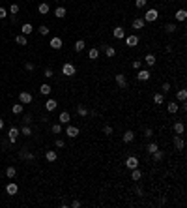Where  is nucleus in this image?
Returning a JSON list of instances; mask_svg holds the SVG:
<instances>
[{"label": "nucleus", "mask_w": 187, "mask_h": 208, "mask_svg": "<svg viewBox=\"0 0 187 208\" xmlns=\"http://www.w3.org/2000/svg\"><path fill=\"white\" fill-rule=\"evenodd\" d=\"M62 73H64L66 77H73V75L77 73V69H75V66L71 64V62H66V64L62 66Z\"/></svg>", "instance_id": "nucleus-1"}, {"label": "nucleus", "mask_w": 187, "mask_h": 208, "mask_svg": "<svg viewBox=\"0 0 187 208\" xmlns=\"http://www.w3.org/2000/svg\"><path fill=\"white\" fill-rule=\"evenodd\" d=\"M157 17H159V11L155 8H152V10L146 11V15H144V23H154V21H157Z\"/></svg>", "instance_id": "nucleus-2"}, {"label": "nucleus", "mask_w": 187, "mask_h": 208, "mask_svg": "<svg viewBox=\"0 0 187 208\" xmlns=\"http://www.w3.org/2000/svg\"><path fill=\"white\" fill-rule=\"evenodd\" d=\"M17 135H19V128H15V126H11L10 128V131H8V141L13 144L17 141Z\"/></svg>", "instance_id": "nucleus-3"}, {"label": "nucleus", "mask_w": 187, "mask_h": 208, "mask_svg": "<svg viewBox=\"0 0 187 208\" xmlns=\"http://www.w3.org/2000/svg\"><path fill=\"white\" fill-rule=\"evenodd\" d=\"M116 85H118L122 90L127 88V79H126V75H123V73H116Z\"/></svg>", "instance_id": "nucleus-4"}, {"label": "nucleus", "mask_w": 187, "mask_h": 208, "mask_svg": "<svg viewBox=\"0 0 187 208\" xmlns=\"http://www.w3.org/2000/svg\"><path fill=\"white\" fill-rule=\"evenodd\" d=\"M19 101L23 103V105H28V103H32V94L30 92H21L19 94Z\"/></svg>", "instance_id": "nucleus-5"}, {"label": "nucleus", "mask_w": 187, "mask_h": 208, "mask_svg": "<svg viewBox=\"0 0 187 208\" xmlns=\"http://www.w3.org/2000/svg\"><path fill=\"white\" fill-rule=\"evenodd\" d=\"M150 77H152V73L148 71V69H138L137 81H150Z\"/></svg>", "instance_id": "nucleus-6"}, {"label": "nucleus", "mask_w": 187, "mask_h": 208, "mask_svg": "<svg viewBox=\"0 0 187 208\" xmlns=\"http://www.w3.org/2000/svg\"><path fill=\"white\" fill-rule=\"evenodd\" d=\"M144 25H146V23H144V19H142V17H135V19H133V23H131V26H133L135 30H142V28H144Z\"/></svg>", "instance_id": "nucleus-7"}, {"label": "nucleus", "mask_w": 187, "mask_h": 208, "mask_svg": "<svg viewBox=\"0 0 187 208\" xmlns=\"http://www.w3.org/2000/svg\"><path fill=\"white\" fill-rule=\"evenodd\" d=\"M126 167L131 171V169H135V167H138V159L135 157V156H129L127 159H126Z\"/></svg>", "instance_id": "nucleus-8"}, {"label": "nucleus", "mask_w": 187, "mask_h": 208, "mask_svg": "<svg viewBox=\"0 0 187 208\" xmlns=\"http://www.w3.org/2000/svg\"><path fill=\"white\" fill-rule=\"evenodd\" d=\"M66 135L71 137V139L79 137V128H77V126H67V128H66Z\"/></svg>", "instance_id": "nucleus-9"}, {"label": "nucleus", "mask_w": 187, "mask_h": 208, "mask_svg": "<svg viewBox=\"0 0 187 208\" xmlns=\"http://www.w3.org/2000/svg\"><path fill=\"white\" fill-rule=\"evenodd\" d=\"M122 141H123V143H126V144H129V143H133V141H135V133H133V131H131V129H127V131H126V133H123V137H122Z\"/></svg>", "instance_id": "nucleus-10"}, {"label": "nucleus", "mask_w": 187, "mask_h": 208, "mask_svg": "<svg viewBox=\"0 0 187 208\" xmlns=\"http://www.w3.org/2000/svg\"><path fill=\"white\" fill-rule=\"evenodd\" d=\"M112 36H114L116 39H123V38H126V30H123L122 26H116V28L112 30Z\"/></svg>", "instance_id": "nucleus-11"}, {"label": "nucleus", "mask_w": 187, "mask_h": 208, "mask_svg": "<svg viewBox=\"0 0 187 208\" xmlns=\"http://www.w3.org/2000/svg\"><path fill=\"white\" fill-rule=\"evenodd\" d=\"M172 143H174V148H176V150H183V146H185L183 139L180 137V135H174V141H172Z\"/></svg>", "instance_id": "nucleus-12"}, {"label": "nucleus", "mask_w": 187, "mask_h": 208, "mask_svg": "<svg viewBox=\"0 0 187 208\" xmlns=\"http://www.w3.org/2000/svg\"><path fill=\"white\" fill-rule=\"evenodd\" d=\"M17 191H19V188H17V184H13V182H10L8 186H6V193H8V195H17Z\"/></svg>", "instance_id": "nucleus-13"}, {"label": "nucleus", "mask_w": 187, "mask_h": 208, "mask_svg": "<svg viewBox=\"0 0 187 208\" xmlns=\"http://www.w3.org/2000/svg\"><path fill=\"white\" fill-rule=\"evenodd\" d=\"M58 120H60V124H69V122H71V114H69L67 111H62Z\"/></svg>", "instance_id": "nucleus-14"}, {"label": "nucleus", "mask_w": 187, "mask_h": 208, "mask_svg": "<svg viewBox=\"0 0 187 208\" xmlns=\"http://www.w3.org/2000/svg\"><path fill=\"white\" fill-rule=\"evenodd\" d=\"M49 45H51V49L60 51V49H62V39H60V38H52V39L49 41Z\"/></svg>", "instance_id": "nucleus-15"}, {"label": "nucleus", "mask_w": 187, "mask_h": 208, "mask_svg": "<svg viewBox=\"0 0 187 208\" xmlns=\"http://www.w3.org/2000/svg\"><path fill=\"white\" fill-rule=\"evenodd\" d=\"M172 129H174L176 135H182L183 131H185V126H183V122H176L174 126H172Z\"/></svg>", "instance_id": "nucleus-16"}, {"label": "nucleus", "mask_w": 187, "mask_h": 208, "mask_svg": "<svg viewBox=\"0 0 187 208\" xmlns=\"http://www.w3.org/2000/svg\"><path fill=\"white\" fill-rule=\"evenodd\" d=\"M140 178H142V171H138V167L131 169V180H135V182H138Z\"/></svg>", "instance_id": "nucleus-17"}, {"label": "nucleus", "mask_w": 187, "mask_h": 208, "mask_svg": "<svg viewBox=\"0 0 187 208\" xmlns=\"http://www.w3.org/2000/svg\"><path fill=\"white\" fill-rule=\"evenodd\" d=\"M126 45L127 47H137L138 45V38L137 36H127L126 38Z\"/></svg>", "instance_id": "nucleus-18"}, {"label": "nucleus", "mask_w": 187, "mask_h": 208, "mask_svg": "<svg viewBox=\"0 0 187 208\" xmlns=\"http://www.w3.org/2000/svg\"><path fill=\"white\" fill-rule=\"evenodd\" d=\"M154 103H155V105H163V103H165V94L163 92L154 94Z\"/></svg>", "instance_id": "nucleus-19"}, {"label": "nucleus", "mask_w": 187, "mask_h": 208, "mask_svg": "<svg viewBox=\"0 0 187 208\" xmlns=\"http://www.w3.org/2000/svg\"><path fill=\"white\" fill-rule=\"evenodd\" d=\"M56 157H58V154H56V150H47V154H45V159L47 161H56Z\"/></svg>", "instance_id": "nucleus-20"}, {"label": "nucleus", "mask_w": 187, "mask_h": 208, "mask_svg": "<svg viewBox=\"0 0 187 208\" xmlns=\"http://www.w3.org/2000/svg\"><path fill=\"white\" fill-rule=\"evenodd\" d=\"M21 32H23V36H28V34L34 32V28H32V25H30V23H24L23 26H21Z\"/></svg>", "instance_id": "nucleus-21"}, {"label": "nucleus", "mask_w": 187, "mask_h": 208, "mask_svg": "<svg viewBox=\"0 0 187 208\" xmlns=\"http://www.w3.org/2000/svg\"><path fill=\"white\" fill-rule=\"evenodd\" d=\"M75 51H77V53H81V51H84V47H86V41L84 39H77V41H75Z\"/></svg>", "instance_id": "nucleus-22"}, {"label": "nucleus", "mask_w": 187, "mask_h": 208, "mask_svg": "<svg viewBox=\"0 0 187 208\" xmlns=\"http://www.w3.org/2000/svg\"><path fill=\"white\" fill-rule=\"evenodd\" d=\"M19 157H21V159H28V161H32V159L36 157V156H34L32 152H24V150H21V152H19Z\"/></svg>", "instance_id": "nucleus-23"}, {"label": "nucleus", "mask_w": 187, "mask_h": 208, "mask_svg": "<svg viewBox=\"0 0 187 208\" xmlns=\"http://www.w3.org/2000/svg\"><path fill=\"white\" fill-rule=\"evenodd\" d=\"M105 56H107V58L116 56V49H114L112 45H107V47H105Z\"/></svg>", "instance_id": "nucleus-24"}, {"label": "nucleus", "mask_w": 187, "mask_h": 208, "mask_svg": "<svg viewBox=\"0 0 187 208\" xmlns=\"http://www.w3.org/2000/svg\"><path fill=\"white\" fill-rule=\"evenodd\" d=\"M178 109H180V105H176V101H170L169 105H167V111H169L170 114H176V113H178Z\"/></svg>", "instance_id": "nucleus-25"}, {"label": "nucleus", "mask_w": 187, "mask_h": 208, "mask_svg": "<svg viewBox=\"0 0 187 208\" xmlns=\"http://www.w3.org/2000/svg\"><path fill=\"white\" fill-rule=\"evenodd\" d=\"M98 56H99V49H98V47H94V49L88 51V58L90 60H98Z\"/></svg>", "instance_id": "nucleus-26"}, {"label": "nucleus", "mask_w": 187, "mask_h": 208, "mask_svg": "<svg viewBox=\"0 0 187 208\" xmlns=\"http://www.w3.org/2000/svg\"><path fill=\"white\" fill-rule=\"evenodd\" d=\"M49 10H51V8H49V4H47V2H41V4L38 6V11L41 13V15H45V13H49Z\"/></svg>", "instance_id": "nucleus-27"}, {"label": "nucleus", "mask_w": 187, "mask_h": 208, "mask_svg": "<svg viewBox=\"0 0 187 208\" xmlns=\"http://www.w3.org/2000/svg\"><path fill=\"white\" fill-rule=\"evenodd\" d=\"M51 92H52V88H51L49 85H41V86H39V94H41V96H49Z\"/></svg>", "instance_id": "nucleus-28"}, {"label": "nucleus", "mask_w": 187, "mask_h": 208, "mask_svg": "<svg viewBox=\"0 0 187 208\" xmlns=\"http://www.w3.org/2000/svg\"><path fill=\"white\" fill-rule=\"evenodd\" d=\"M56 107H58L56 100H47V103H45V109H47V111H54Z\"/></svg>", "instance_id": "nucleus-29"}, {"label": "nucleus", "mask_w": 187, "mask_h": 208, "mask_svg": "<svg viewBox=\"0 0 187 208\" xmlns=\"http://www.w3.org/2000/svg\"><path fill=\"white\" fill-rule=\"evenodd\" d=\"M54 15H56V19H64V17H66V8L58 6V8L54 10Z\"/></svg>", "instance_id": "nucleus-30"}, {"label": "nucleus", "mask_w": 187, "mask_h": 208, "mask_svg": "<svg viewBox=\"0 0 187 208\" xmlns=\"http://www.w3.org/2000/svg\"><path fill=\"white\" fill-rule=\"evenodd\" d=\"M152 156H154V161H161V159L165 157V152L157 148V150H155V152H154V154H152Z\"/></svg>", "instance_id": "nucleus-31"}, {"label": "nucleus", "mask_w": 187, "mask_h": 208, "mask_svg": "<svg viewBox=\"0 0 187 208\" xmlns=\"http://www.w3.org/2000/svg\"><path fill=\"white\" fill-rule=\"evenodd\" d=\"M11 113L13 114H21V113H23V103H15V105H11Z\"/></svg>", "instance_id": "nucleus-32"}, {"label": "nucleus", "mask_w": 187, "mask_h": 208, "mask_svg": "<svg viewBox=\"0 0 187 208\" xmlns=\"http://www.w3.org/2000/svg\"><path fill=\"white\" fill-rule=\"evenodd\" d=\"M77 114L84 118V116H88V109H86L84 105H77Z\"/></svg>", "instance_id": "nucleus-33"}, {"label": "nucleus", "mask_w": 187, "mask_h": 208, "mask_svg": "<svg viewBox=\"0 0 187 208\" xmlns=\"http://www.w3.org/2000/svg\"><path fill=\"white\" fill-rule=\"evenodd\" d=\"M185 17H187V11H185L183 8L176 11V21H185Z\"/></svg>", "instance_id": "nucleus-34"}, {"label": "nucleus", "mask_w": 187, "mask_h": 208, "mask_svg": "<svg viewBox=\"0 0 187 208\" xmlns=\"http://www.w3.org/2000/svg\"><path fill=\"white\" fill-rule=\"evenodd\" d=\"M15 175H17V169L13 167V165H10V167L6 169V176H8V178H13Z\"/></svg>", "instance_id": "nucleus-35"}, {"label": "nucleus", "mask_w": 187, "mask_h": 208, "mask_svg": "<svg viewBox=\"0 0 187 208\" xmlns=\"http://www.w3.org/2000/svg\"><path fill=\"white\" fill-rule=\"evenodd\" d=\"M19 133H23V135H26V137H28V135H32V129H30V126H28V124H24V126L19 129Z\"/></svg>", "instance_id": "nucleus-36"}, {"label": "nucleus", "mask_w": 187, "mask_h": 208, "mask_svg": "<svg viewBox=\"0 0 187 208\" xmlns=\"http://www.w3.org/2000/svg\"><path fill=\"white\" fill-rule=\"evenodd\" d=\"M144 62H146L148 66H154V64H155V56L150 53V54H146V56H144Z\"/></svg>", "instance_id": "nucleus-37"}, {"label": "nucleus", "mask_w": 187, "mask_h": 208, "mask_svg": "<svg viewBox=\"0 0 187 208\" xmlns=\"http://www.w3.org/2000/svg\"><path fill=\"white\" fill-rule=\"evenodd\" d=\"M176 98H178L180 101H185V100H187V92H185V88H183V90H178Z\"/></svg>", "instance_id": "nucleus-38"}, {"label": "nucleus", "mask_w": 187, "mask_h": 208, "mask_svg": "<svg viewBox=\"0 0 187 208\" xmlns=\"http://www.w3.org/2000/svg\"><path fill=\"white\" fill-rule=\"evenodd\" d=\"M165 30H167L169 34H174L178 28H176V25H172V23H169V25H165Z\"/></svg>", "instance_id": "nucleus-39"}, {"label": "nucleus", "mask_w": 187, "mask_h": 208, "mask_svg": "<svg viewBox=\"0 0 187 208\" xmlns=\"http://www.w3.org/2000/svg\"><path fill=\"white\" fill-rule=\"evenodd\" d=\"M157 148H159V146H157V144H155V143H150V144H148V146H146V152H148V154H154V152H155Z\"/></svg>", "instance_id": "nucleus-40"}, {"label": "nucleus", "mask_w": 187, "mask_h": 208, "mask_svg": "<svg viewBox=\"0 0 187 208\" xmlns=\"http://www.w3.org/2000/svg\"><path fill=\"white\" fill-rule=\"evenodd\" d=\"M15 41H17L19 45H28V41H26V36H17Z\"/></svg>", "instance_id": "nucleus-41"}, {"label": "nucleus", "mask_w": 187, "mask_h": 208, "mask_svg": "<svg viewBox=\"0 0 187 208\" xmlns=\"http://www.w3.org/2000/svg\"><path fill=\"white\" fill-rule=\"evenodd\" d=\"M51 129H52V133H54V135H58V133H62V126H60V124H54V126H52Z\"/></svg>", "instance_id": "nucleus-42"}, {"label": "nucleus", "mask_w": 187, "mask_h": 208, "mask_svg": "<svg viewBox=\"0 0 187 208\" xmlns=\"http://www.w3.org/2000/svg\"><path fill=\"white\" fill-rule=\"evenodd\" d=\"M112 131H114L112 126H105V128H103V135H107V137H109V135H112Z\"/></svg>", "instance_id": "nucleus-43"}, {"label": "nucleus", "mask_w": 187, "mask_h": 208, "mask_svg": "<svg viewBox=\"0 0 187 208\" xmlns=\"http://www.w3.org/2000/svg\"><path fill=\"white\" fill-rule=\"evenodd\" d=\"M10 13H11V15L19 13V4H11V6H10Z\"/></svg>", "instance_id": "nucleus-44"}, {"label": "nucleus", "mask_w": 187, "mask_h": 208, "mask_svg": "<svg viewBox=\"0 0 187 208\" xmlns=\"http://www.w3.org/2000/svg\"><path fill=\"white\" fill-rule=\"evenodd\" d=\"M39 34H41V36H47V34H49V26L41 25V26H39Z\"/></svg>", "instance_id": "nucleus-45"}, {"label": "nucleus", "mask_w": 187, "mask_h": 208, "mask_svg": "<svg viewBox=\"0 0 187 208\" xmlns=\"http://www.w3.org/2000/svg\"><path fill=\"white\" fill-rule=\"evenodd\" d=\"M43 75H45V77H47V79H51V77H54V71H52V68H47Z\"/></svg>", "instance_id": "nucleus-46"}, {"label": "nucleus", "mask_w": 187, "mask_h": 208, "mask_svg": "<svg viewBox=\"0 0 187 208\" xmlns=\"http://www.w3.org/2000/svg\"><path fill=\"white\" fill-rule=\"evenodd\" d=\"M161 90H163V94H169V92H170V82H163Z\"/></svg>", "instance_id": "nucleus-47"}, {"label": "nucleus", "mask_w": 187, "mask_h": 208, "mask_svg": "<svg viewBox=\"0 0 187 208\" xmlns=\"http://www.w3.org/2000/svg\"><path fill=\"white\" fill-rule=\"evenodd\" d=\"M146 2H148V0H135V6L140 10V8H144V6H146Z\"/></svg>", "instance_id": "nucleus-48"}, {"label": "nucleus", "mask_w": 187, "mask_h": 208, "mask_svg": "<svg viewBox=\"0 0 187 208\" xmlns=\"http://www.w3.org/2000/svg\"><path fill=\"white\" fill-rule=\"evenodd\" d=\"M131 66H133V69H140V66H142V60H135Z\"/></svg>", "instance_id": "nucleus-49"}, {"label": "nucleus", "mask_w": 187, "mask_h": 208, "mask_svg": "<svg viewBox=\"0 0 187 208\" xmlns=\"http://www.w3.org/2000/svg\"><path fill=\"white\" fill-rule=\"evenodd\" d=\"M71 208H81V201H79V199L71 201Z\"/></svg>", "instance_id": "nucleus-50"}, {"label": "nucleus", "mask_w": 187, "mask_h": 208, "mask_svg": "<svg viewBox=\"0 0 187 208\" xmlns=\"http://www.w3.org/2000/svg\"><path fill=\"white\" fill-rule=\"evenodd\" d=\"M24 68H26V71H34V64H32V62H26Z\"/></svg>", "instance_id": "nucleus-51"}, {"label": "nucleus", "mask_w": 187, "mask_h": 208, "mask_svg": "<svg viewBox=\"0 0 187 208\" xmlns=\"http://www.w3.org/2000/svg\"><path fill=\"white\" fill-rule=\"evenodd\" d=\"M144 135H146V137H154V129H152V128L144 129Z\"/></svg>", "instance_id": "nucleus-52"}, {"label": "nucleus", "mask_w": 187, "mask_h": 208, "mask_svg": "<svg viewBox=\"0 0 187 208\" xmlns=\"http://www.w3.org/2000/svg\"><path fill=\"white\" fill-rule=\"evenodd\" d=\"M6 17H8V11L4 8H0V19H6Z\"/></svg>", "instance_id": "nucleus-53"}, {"label": "nucleus", "mask_w": 187, "mask_h": 208, "mask_svg": "<svg viewBox=\"0 0 187 208\" xmlns=\"http://www.w3.org/2000/svg\"><path fill=\"white\" fill-rule=\"evenodd\" d=\"M64 141H62V139H56V148H64Z\"/></svg>", "instance_id": "nucleus-54"}, {"label": "nucleus", "mask_w": 187, "mask_h": 208, "mask_svg": "<svg viewBox=\"0 0 187 208\" xmlns=\"http://www.w3.org/2000/svg\"><path fill=\"white\" fill-rule=\"evenodd\" d=\"M23 122H24V124H30V122H32V114H26Z\"/></svg>", "instance_id": "nucleus-55"}, {"label": "nucleus", "mask_w": 187, "mask_h": 208, "mask_svg": "<svg viewBox=\"0 0 187 208\" xmlns=\"http://www.w3.org/2000/svg\"><path fill=\"white\" fill-rule=\"evenodd\" d=\"M2 128H4V120H2V118H0V129H2Z\"/></svg>", "instance_id": "nucleus-56"}]
</instances>
